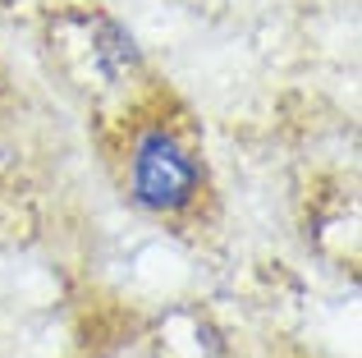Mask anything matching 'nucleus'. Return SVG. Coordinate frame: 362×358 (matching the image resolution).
I'll use <instances>...</instances> for the list:
<instances>
[{
	"label": "nucleus",
	"mask_w": 362,
	"mask_h": 358,
	"mask_svg": "<svg viewBox=\"0 0 362 358\" xmlns=\"http://www.w3.org/2000/svg\"><path fill=\"white\" fill-rule=\"evenodd\" d=\"M197 193V161L165 129H147L133 143V197L151 212H179Z\"/></svg>",
	"instance_id": "obj_1"
}]
</instances>
